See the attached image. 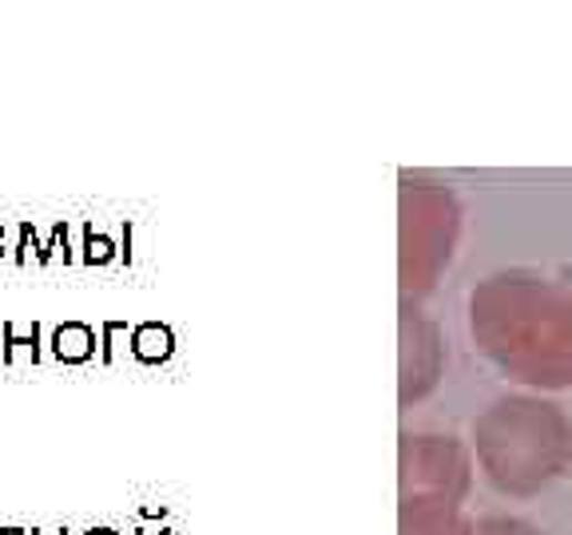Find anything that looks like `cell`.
I'll return each instance as SVG.
<instances>
[{"mask_svg":"<svg viewBox=\"0 0 572 535\" xmlns=\"http://www.w3.org/2000/svg\"><path fill=\"white\" fill-rule=\"evenodd\" d=\"M92 353H95L92 326H84V321H64V326H57V333H52V357H57V361H64V366H84V361H92Z\"/></svg>","mask_w":572,"mask_h":535,"instance_id":"obj_1","label":"cell"},{"mask_svg":"<svg viewBox=\"0 0 572 535\" xmlns=\"http://www.w3.org/2000/svg\"><path fill=\"white\" fill-rule=\"evenodd\" d=\"M132 353L140 361H163V357L172 353V333L163 326H140L132 333Z\"/></svg>","mask_w":572,"mask_h":535,"instance_id":"obj_2","label":"cell"},{"mask_svg":"<svg viewBox=\"0 0 572 535\" xmlns=\"http://www.w3.org/2000/svg\"><path fill=\"white\" fill-rule=\"evenodd\" d=\"M17 349H29L32 366H37V361H40V326H32L29 333H17V326L4 321V366L17 361Z\"/></svg>","mask_w":572,"mask_h":535,"instance_id":"obj_3","label":"cell"},{"mask_svg":"<svg viewBox=\"0 0 572 535\" xmlns=\"http://www.w3.org/2000/svg\"><path fill=\"white\" fill-rule=\"evenodd\" d=\"M115 258V246L108 243L104 235H95L92 226L84 230V263L88 266H104V263H112Z\"/></svg>","mask_w":572,"mask_h":535,"instance_id":"obj_4","label":"cell"},{"mask_svg":"<svg viewBox=\"0 0 572 535\" xmlns=\"http://www.w3.org/2000/svg\"><path fill=\"white\" fill-rule=\"evenodd\" d=\"M29 250H37V258H40V250H44V243L37 238V230H32V223H20V243H17V263L24 266L29 263Z\"/></svg>","mask_w":572,"mask_h":535,"instance_id":"obj_5","label":"cell"},{"mask_svg":"<svg viewBox=\"0 0 572 535\" xmlns=\"http://www.w3.org/2000/svg\"><path fill=\"white\" fill-rule=\"evenodd\" d=\"M124 258H127V263H132V226H127V230H124Z\"/></svg>","mask_w":572,"mask_h":535,"instance_id":"obj_6","label":"cell"},{"mask_svg":"<svg viewBox=\"0 0 572 535\" xmlns=\"http://www.w3.org/2000/svg\"><path fill=\"white\" fill-rule=\"evenodd\" d=\"M84 535H120V532H112V527H92V532H84Z\"/></svg>","mask_w":572,"mask_h":535,"instance_id":"obj_7","label":"cell"},{"mask_svg":"<svg viewBox=\"0 0 572 535\" xmlns=\"http://www.w3.org/2000/svg\"><path fill=\"white\" fill-rule=\"evenodd\" d=\"M0 535H29L24 527H0Z\"/></svg>","mask_w":572,"mask_h":535,"instance_id":"obj_8","label":"cell"},{"mask_svg":"<svg viewBox=\"0 0 572 535\" xmlns=\"http://www.w3.org/2000/svg\"><path fill=\"white\" fill-rule=\"evenodd\" d=\"M32 535H68V527H57V532H32Z\"/></svg>","mask_w":572,"mask_h":535,"instance_id":"obj_9","label":"cell"},{"mask_svg":"<svg viewBox=\"0 0 572 535\" xmlns=\"http://www.w3.org/2000/svg\"><path fill=\"white\" fill-rule=\"evenodd\" d=\"M0 258H4V226H0Z\"/></svg>","mask_w":572,"mask_h":535,"instance_id":"obj_10","label":"cell"}]
</instances>
